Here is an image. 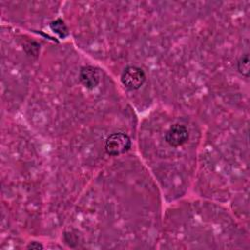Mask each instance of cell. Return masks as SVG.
Segmentation results:
<instances>
[{"label":"cell","instance_id":"1","mask_svg":"<svg viewBox=\"0 0 250 250\" xmlns=\"http://www.w3.org/2000/svg\"><path fill=\"white\" fill-rule=\"evenodd\" d=\"M131 146L130 138L124 133H113L105 141V151L110 155H119L129 150Z\"/></svg>","mask_w":250,"mask_h":250},{"label":"cell","instance_id":"2","mask_svg":"<svg viewBox=\"0 0 250 250\" xmlns=\"http://www.w3.org/2000/svg\"><path fill=\"white\" fill-rule=\"evenodd\" d=\"M145 80V72L138 66H127L121 74V82L129 90L139 89L144 84Z\"/></svg>","mask_w":250,"mask_h":250},{"label":"cell","instance_id":"3","mask_svg":"<svg viewBox=\"0 0 250 250\" xmlns=\"http://www.w3.org/2000/svg\"><path fill=\"white\" fill-rule=\"evenodd\" d=\"M166 142L172 146H180L184 145L188 139V129L181 124L172 125L165 135Z\"/></svg>","mask_w":250,"mask_h":250},{"label":"cell","instance_id":"4","mask_svg":"<svg viewBox=\"0 0 250 250\" xmlns=\"http://www.w3.org/2000/svg\"><path fill=\"white\" fill-rule=\"evenodd\" d=\"M79 80L87 89H94L100 82L99 70L91 65L83 66L79 72Z\"/></svg>","mask_w":250,"mask_h":250},{"label":"cell","instance_id":"5","mask_svg":"<svg viewBox=\"0 0 250 250\" xmlns=\"http://www.w3.org/2000/svg\"><path fill=\"white\" fill-rule=\"evenodd\" d=\"M50 27L61 38H64V37H66L68 35L67 26L65 25L64 21L62 19H57L56 21H53L50 23Z\"/></svg>","mask_w":250,"mask_h":250},{"label":"cell","instance_id":"6","mask_svg":"<svg viewBox=\"0 0 250 250\" xmlns=\"http://www.w3.org/2000/svg\"><path fill=\"white\" fill-rule=\"evenodd\" d=\"M237 67L240 73H242L245 76L249 75V56L247 54L239 59Z\"/></svg>","mask_w":250,"mask_h":250},{"label":"cell","instance_id":"7","mask_svg":"<svg viewBox=\"0 0 250 250\" xmlns=\"http://www.w3.org/2000/svg\"><path fill=\"white\" fill-rule=\"evenodd\" d=\"M28 249H42L43 246L39 243V242H31L28 246H27Z\"/></svg>","mask_w":250,"mask_h":250}]
</instances>
